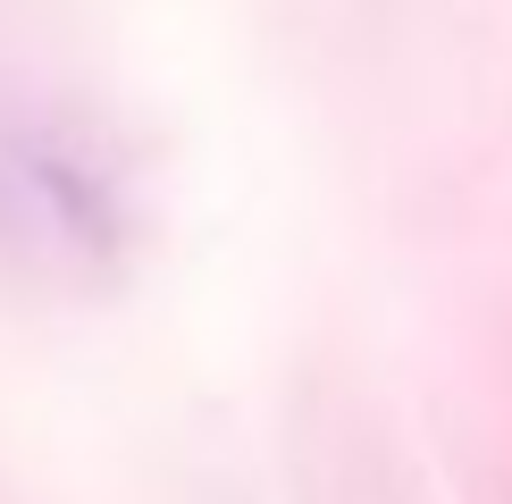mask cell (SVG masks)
<instances>
[{"label": "cell", "instance_id": "obj_1", "mask_svg": "<svg viewBox=\"0 0 512 504\" xmlns=\"http://www.w3.org/2000/svg\"><path fill=\"white\" fill-rule=\"evenodd\" d=\"M0 202L26 219L34 210V227L42 236H101V210H110V194H101V177L84 160H68L59 143H42V135H17L9 152H0Z\"/></svg>", "mask_w": 512, "mask_h": 504}]
</instances>
